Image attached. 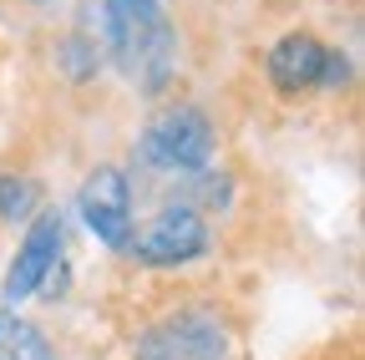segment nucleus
<instances>
[{"instance_id":"obj_4","label":"nucleus","mask_w":365,"mask_h":360,"mask_svg":"<svg viewBox=\"0 0 365 360\" xmlns=\"http://www.w3.org/2000/svg\"><path fill=\"white\" fill-rule=\"evenodd\" d=\"M208 254V223L198 208L178 203V208H163L148 218L143 234H132V249L127 259L148 264V269H178V264H193Z\"/></svg>"},{"instance_id":"obj_7","label":"nucleus","mask_w":365,"mask_h":360,"mask_svg":"<svg viewBox=\"0 0 365 360\" xmlns=\"http://www.w3.org/2000/svg\"><path fill=\"white\" fill-rule=\"evenodd\" d=\"M325 41L309 36V31H289L274 41V51L264 61L269 81H274V92H284V97H299V92H314L319 86V71H325Z\"/></svg>"},{"instance_id":"obj_1","label":"nucleus","mask_w":365,"mask_h":360,"mask_svg":"<svg viewBox=\"0 0 365 360\" xmlns=\"http://www.w3.org/2000/svg\"><path fill=\"white\" fill-rule=\"evenodd\" d=\"M102 36L117 71L143 81L148 97L168 86L178 61V36L163 16V0H102Z\"/></svg>"},{"instance_id":"obj_10","label":"nucleus","mask_w":365,"mask_h":360,"mask_svg":"<svg viewBox=\"0 0 365 360\" xmlns=\"http://www.w3.org/2000/svg\"><path fill=\"white\" fill-rule=\"evenodd\" d=\"M66 61H71V76L81 81V76H91L102 66V56H97V46H91V41H81V36H71L66 41Z\"/></svg>"},{"instance_id":"obj_6","label":"nucleus","mask_w":365,"mask_h":360,"mask_svg":"<svg viewBox=\"0 0 365 360\" xmlns=\"http://www.w3.org/2000/svg\"><path fill=\"white\" fill-rule=\"evenodd\" d=\"M56 264H61V213L51 208V213L31 218V229H26V239H21V249H16V259L6 269V299L11 304L31 299L46 279H51Z\"/></svg>"},{"instance_id":"obj_5","label":"nucleus","mask_w":365,"mask_h":360,"mask_svg":"<svg viewBox=\"0 0 365 360\" xmlns=\"http://www.w3.org/2000/svg\"><path fill=\"white\" fill-rule=\"evenodd\" d=\"M86 229L97 234L112 254H127L132 249V183L122 168H97L81 183V198H76Z\"/></svg>"},{"instance_id":"obj_3","label":"nucleus","mask_w":365,"mask_h":360,"mask_svg":"<svg viewBox=\"0 0 365 360\" xmlns=\"http://www.w3.org/2000/svg\"><path fill=\"white\" fill-rule=\"evenodd\" d=\"M143 158L153 168H168V173H203L208 158H213V122L203 107H173L163 112L148 138H143Z\"/></svg>"},{"instance_id":"obj_9","label":"nucleus","mask_w":365,"mask_h":360,"mask_svg":"<svg viewBox=\"0 0 365 360\" xmlns=\"http://www.w3.org/2000/svg\"><path fill=\"white\" fill-rule=\"evenodd\" d=\"M36 198H41V188L31 183V178H21V173H0V218H6V223L31 218V213H36Z\"/></svg>"},{"instance_id":"obj_11","label":"nucleus","mask_w":365,"mask_h":360,"mask_svg":"<svg viewBox=\"0 0 365 360\" xmlns=\"http://www.w3.org/2000/svg\"><path fill=\"white\" fill-rule=\"evenodd\" d=\"M350 81V56L345 51H325V71H319V86H314V92H340V86Z\"/></svg>"},{"instance_id":"obj_8","label":"nucleus","mask_w":365,"mask_h":360,"mask_svg":"<svg viewBox=\"0 0 365 360\" xmlns=\"http://www.w3.org/2000/svg\"><path fill=\"white\" fill-rule=\"evenodd\" d=\"M0 360H56V350L31 320H21L16 309H0Z\"/></svg>"},{"instance_id":"obj_2","label":"nucleus","mask_w":365,"mask_h":360,"mask_svg":"<svg viewBox=\"0 0 365 360\" xmlns=\"http://www.w3.org/2000/svg\"><path fill=\"white\" fill-rule=\"evenodd\" d=\"M228 355V330L213 309H173L158 325L137 335V360H223Z\"/></svg>"}]
</instances>
